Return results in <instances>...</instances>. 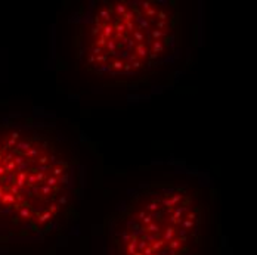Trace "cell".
<instances>
[{
  "instance_id": "6da1fadb",
  "label": "cell",
  "mask_w": 257,
  "mask_h": 255,
  "mask_svg": "<svg viewBox=\"0 0 257 255\" xmlns=\"http://www.w3.org/2000/svg\"><path fill=\"white\" fill-rule=\"evenodd\" d=\"M78 159L48 126L0 124V234H49L71 214Z\"/></svg>"
},
{
  "instance_id": "7a4b0ae2",
  "label": "cell",
  "mask_w": 257,
  "mask_h": 255,
  "mask_svg": "<svg viewBox=\"0 0 257 255\" xmlns=\"http://www.w3.org/2000/svg\"><path fill=\"white\" fill-rule=\"evenodd\" d=\"M180 17L172 2L102 0L80 18L74 34L78 65L106 81L153 74L178 49Z\"/></svg>"
},
{
  "instance_id": "3957f363",
  "label": "cell",
  "mask_w": 257,
  "mask_h": 255,
  "mask_svg": "<svg viewBox=\"0 0 257 255\" xmlns=\"http://www.w3.org/2000/svg\"><path fill=\"white\" fill-rule=\"evenodd\" d=\"M208 231L210 202L203 189L150 183L111 215L106 255H201Z\"/></svg>"
}]
</instances>
